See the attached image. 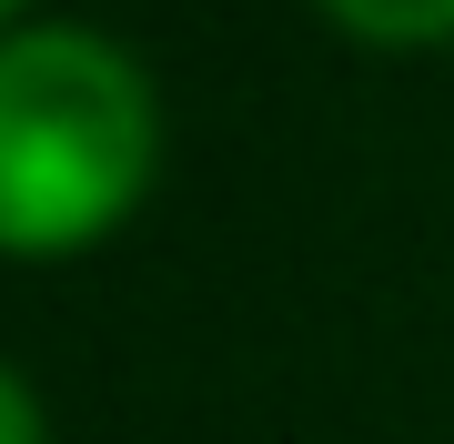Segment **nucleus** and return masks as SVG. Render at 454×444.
<instances>
[{"instance_id": "f257e3e1", "label": "nucleus", "mask_w": 454, "mask_h": 444, "mask_svg": "<svg viewBox=\"0 0 454 444\" xmlns=\"http://www.w3.org/2000/svg\"><path fill=\"white\" fill-rule=\"evenodd\" d=\"M162 112L121 41L11 31L0 41V253H71L112 232L152 182Z\"/></svg>"}, {"instance_id": "f03ea898", "label": "nucleus", "mask_w": 454, "mask_h": 444, "mask_svg": "<svg viewBox=\"0 0 454 444\" xmlns=\"http://www.w3.org/2000/svg\"><path fill=\"white\" fill-rule=\"evenodd\" d=\"M354 41H454V0H324Z\"/></svg>"}, {"instance_id": "7ed1b4c3", "label": "nucleus", "mask_w": 454, "mask_h": 444, "mask_svg": "<svg viewBox=\"0 0 454 444\" xmlns=\"http://www.w3.org/2000/svg\"><path fill=\"white\" fill-rule=\"evenodd\" d=\"M0 444H51V434H41V404H31V384H20L11 363H0Z\"/></svg>"}, {"instance_id": "20e7f679", "label": "nucleus", "mask_w": 454, "mask_h": 444, "mask_svg": "<svg viewBox=\"0 0 454 444\" xmlns=\"http://www.w3.org/2000/svg\"><path fill=\"white\" fill-rule=\"evenodd\" d=\"M11 11H20V0H0V20H11Z\"/></svg>"}]
</instances>
